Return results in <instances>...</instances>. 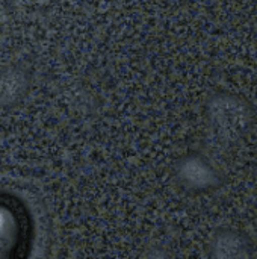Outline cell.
I'll list each match as a JSON object with an SVG mask.
<instances>
[{"instance_id": "1", "label": "cell", "mask_w": 257, "mask_h": 259, "mask_svg": "<svg viewBox=\"0 0 257 259\" xmlns=\"http://www.w3.org/2000/svg\"><path fill=\"white\" fill-rule=\"evenodd\" d=\"M20 220L6 205H0V256H5L17 246L20 238Z\"/></svg>"}]
</instances>
